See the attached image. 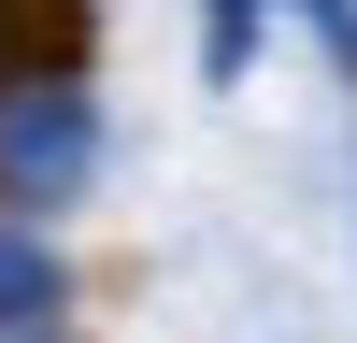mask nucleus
<instances>
[{"label":"nucleus","mask_w":357,"mask_h":343,"mask_svg":"<svg viewBox=\"0 0 357 343\" xmlns=\"http://www.w3.org/2000/svg\"><path fill=\"white\" fill-rule=\"evenodd\" d=\"M72 43H86V0H0V72L15 86H57Z\"/></svg>","instance_id":"2"},{"label":"nucleus","mask_w":357,"mask_h":343,"mask_svg":"<svg viewBox=\"0 0 357 343\" xmlns=\"http://www.w3.org/2000/svg\"><path fill=\"white\" fill-rule=\"evenodd\" d=\"M57 314V257H43V229H0V343H29Z\"/></svg>","instance_id":"3"},{"label":"nucleus","mask_w":357,"mask_h":343,"mask_svg":"<svg viewBox=\"0 0 357 343\" xmlns=\"http://www.w3.org/2000/svg\"><path fill=\"white\" fill-rule=\"evenodd\" d=\"M86 158H100V114H86V86H0V186L15 200H72Z\"/></svg>","instance_id":"1"},{"label":"nucleus","mask_w":357,"mask_h":343,"mask_svg":"<svg viewBox=\"0 0 357 343\" xmlns=\"http://www.w3.org/2000/svg\"><path fill=\"white\" fill-rule=\"evenodd\" d=\"M29 343H57V329H29Z\"/></svg>","instance_id":"4"}]
</instances>
